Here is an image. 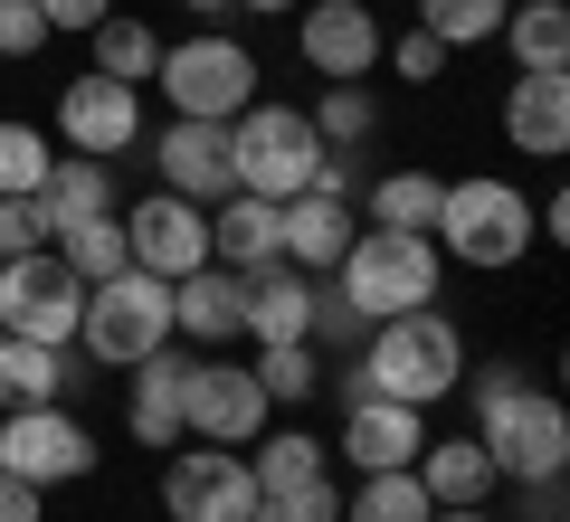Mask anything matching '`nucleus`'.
<instances>
[{"instance_id": "obj_1", "label": "nucleus", "mask_w": 570, "mask_h": 522, "mask_svg": "<svg viewBox=\"0 0 570 522\" xmlns=\"http://www.w3.org/2000/svg\"><path fill=\"white\" fill-rule=\"evenodd\" d=\"M475 400V446L494 456V475L504 484H542L570 465V408L551 400V390H532L513 362H466V381H456Z\"/></svg>"}, {"instance_id": "obj_2", "label": "nucleus", "mask_w": 570, "mask_h": 522, "mask_svg": "<svg viewBox=\"0 0 570 522\" xmlns=\"http://www.w3.org/2000/svg\"><path fill=\"white\" fill-rule=\"evenodd\" d=\"M456 381H466V333H456L438 304L371 323V333H362V362H352V390H371V400H400V408H438V400H456Z\"/></svg>"}, {"instance_id": "obj_3", "label": "nucleus", "mask_w": 570, "mask_h": 522, "mask_svg": "<svg viewBox=\"0 0 570 522\" xmlns=\"http://www.w3.org/2000/svg\"><path fill=\"white\" fill-rule=\"evenodd\" d=\"M438 257L466 266V276H504L532 257V200L504 171H466V181L438 190Z\"/></svg>"}, {"instance_id": "obj_4", "label": "nucleus", "mask_w": 570, "mask_h": 522, "mask_svg": "<svg viewBox=\"0 0 570 522\" xmlns=\"http://www.w3.org/2000/svg\"><path fill=\"white\" fill-rule=\"evenodd\" d=\"M333 295H343L362 323L438 304V238H428V228H352L343 266H333Z\"/></svg>"}, {"instance_id": "obj_5", "label": "nucleus", "mask_w": 570, "mask_h": 522, "mask_svg": "<svg viewBox=\"0 0 570 522\" xmlns=\"http://www.w3.org/2000/svg\"><path fill=\"white\" fill-rule=\"evenodd\" d=\"M171 115H200V124H238L257 105V48L228 39V29H190V39H163V67H153Z\"/></svg>"}, {"instance_id": "obj_6", "label": "nucleus", "mask_w": 570, "mask_h": 522, "mask_svg": "<svg viewBox=\"0 0 570 522\" xmlns=\"http://www.w3.org/2000/svg\"><path fill=\"white\" fill-rule=\"evenodd\" d=\"M171 342V285L124 266V276H96L86 285V314H77V352L105 371H134L142 352H163Z\"/></svg>"}, {"instance_id": "obj_7", "label": "nucleus", "mask_w": 570, "mask_h": 522, "mask_svg": "<svg viewBox=\"0 0 570 522\" xmlns=\"http://www.w3.org/2000/svg\"><path fill=\"white\" fill-rule=\"evenodd\" d=\"M314 161H324V134H314L305 105H247L238 124H228V171H238V190H257V200H295V190H314Z\"/></svg>"}, {"instance_id": "obj_8", "label": "nucleus", "mask_w": 570, "mask_h": 522, "mask_svg": "<svg viewBox=\"0 0 570 522\" xmlns=\"http://www.w3.org/2000/svg\"><path fill=\"white\" fill-rule=\"evenodd\" d=\"M77 314H86V285L67 276L58 247H29V257H0V333L10 342H77Z\"/></svg>"}, {"instance_id": "obj_9", "label": "nucleus", "mask_w": 570, "mask_h": 522, "mask_svg": "<svg viewBox=\"0 0 570 522\" xmlns=\"http://www.w3.org/2000/svg\"><path fill=\"white\" fill-rule=\"evenodd\" d=\"M266 418H276V400L257 390V371H247V362H228V352H190L181 437H200V446H247Z\"/></svg>"}, {"instance_id": "obj_10", "label": "nucleus", "mask_w": 570, "mask_h": 522, "mask_svg": "<svg viewBox=\"0 0 570 522\" xmlns=\"http://www.w3.org/2000/svg\"><path fill=\"white\" fill-rule=\"evenodd\" d=\"M0 475H20V484H86L96 475V437H86L77 408H10L0 418Z\"/></svg>"}, {"instance_id": "obj_11", "label": "nucleus", "mask_w": 570, "mask_h": 522, "mask_svg": "<svg viewBox=\"0 0 570 522\" xmlns=\"http://www.w3.org/2000/svg\"><path fill=\"white\" fill-rule=\"evenodd\" d=\"M163 513L171 522H247V513H257V475H247L238 446L181 437L171 465H163Z\"/></svg>"}, {"instance_id": "obj_12", "label": "nucleus", "mask_w": 570, "mask_h": 522, "mask_svg": "<svg viewBox=\"0 0 570 522\" xmlns=\"http://www.w3.org/2000/svg\"><path fill=\"white\" fill-rule=\"evenodd\" d=\"M142 86H124V77H67L58 86V142L67 152H96V161H124V152H142Z\"/></svg>"}, {"instance_id": "obj_13", "label": "nucleus", "mask_w": 570, "mask_h": 522, "mask_svg": "<svg viewBox=\"0 0 570 522\" xmlns=\"http://www.w3.org/2000/svg\"><path fill=\"white\" fill-rule=\"evenodd\" d=\"M295 48H305V67L324 86H362L371 67H381L390 29H381L371 0H305V10H295Z\"/></svg>"}, {"instance_id": "obj_14", "label": "nucleus", "mask_w": 570, "mask_h": 522, "mask_svg": "<svg viewBox=\"0 0 570 522\" xmlns=\"http://www.w3.org/2000/svg\"><path fill=\"white\" fill-rule=\"evenodd\" d=\"M324 390H343V437H333V456H343L352 475H381V465H419V446H428V408L371 400V390H352V371H343V381H324Z\"/></svg>"}, {"instance_id": "obj_15", "label": "nucleus", "mask_w": 570, "mask_h": 522, "mask_svg": "<svg viewBox=\"0 0 570 522\" xmlns=\"http://www.w3.org/2000/svg\"><path fill=\"white\" fill-rule=\"evenodd\" d=\"M124 247H134L142 276H190V266H209V209L181 200V190H153V200L124 209Z\"/></svg>"}, {"instance_id": "obj_16", "label": "nucleus", "mask_w": 570, "mask_h": 522, "mask_svg": "<svg viewBox=\"0 0 570 522\" xmlns=\"http://www.w3.org/2000/svg\"><path fill=\"white\" fill-rule=\"evenodd\" d=\"M153 142V171H163V190H181V200L219 209L228 190H238V171H228V124H200V115H171Z\"/></svg>"}, {"instance_id": "obj_17", "label": "nucleus", "mask_w": 570, "mask_h": 522, "mask_svg": "<svg viewBox=\"0 0 570 522\" xmlns=\"http://www.w3.org/2000/svg\"><path fill=\"white\" fill-rule=\"evenodd\" d=\"M181 381H190V352H181V342H163V352H142V362H134V400H124L134 446H153V456L181 446Z\"/></svg>"}, {"instance_id": "obj_18", "label": "nucleus", "mask_w": 570, "mask_h": 522, "mask_svg": "<svg viewBox=\"0 0 570 522\" xmlns=\"http://www.w3.org/2000/svg\"><path fill=\"white\" fill-rule=\"evenodd\" d=\"M171 342H190V352H228L238 342V266L171 276Z\"/></svg>"}, {"instance_id": "obj_19", "label": "nucleus", "mask_w": 570, "mask_h": 522, "mask_svg": "<svg viewBox=\"0 0 570 522\" xmlns=\"http://www.w3.org/2000/svg\"><path fill=\"white\" fill-rule=\"evenodd\" d=\"M285 257V200H257V190H228L219 209H209V266H266Z\"/></svg>"}, {"instance_id": "obj_20", "label": "nucleus", "mask_w": 570, "mask_h": 522, "mask_svg": "<svg viewBox=\"0 0 570 522\" xmlns=\"http://www.w3.org/2000/svg\"><path fill=\"white\" fill-rule=\"evenodd\" d=\"M504 142L532 161L570 152V77H513L504 86Z\"/></svg>"}, {"instance_id": "obj_21", "label": "nucleus", "mask_w": 570, "mask_h": 522, "mask_svg": "<svg viewBox=\"0 0 570 522\" xmlns=\"http://www.w3.org/2000/svg\"><path fill=\"white\" fill-rule=\"evenodd\" d=\"M352 228H362V209L352 200H324V190H295L285 200V266H305V276H333L352 247Z\"/></svg>"}, {"instance_id": "obj_22", "label": "nucleus", "mask_w": 570, "mask_h": 522, "mask_svg": "<svg viewBox=\"0 0 570 522\" xmlns=\"http://www.w3.org/2000/svg\"><path fill=\"white\" fill-rule=\"evenodd\" d=\"M77 342H0V408H58L77 400Z\"/></svg>"}, {"instance_id": "obj_23", "label": "nucleus", "mask_w": 570, "mask_h": 522, "mask_svg": "<svg viewBox=\"0 0 570 522\" xmlns=\"http://www.w3.org/2000/svg\"><path fill=\"white\" fill-rule=\"evenodd\" d=\"M494 48H513V77H570V10L561 0H513Z\"/></svg>"}, {"instance_id": "obj_24", "label": "nucleus", "mask_w": 570, "mask_h": 522, "mask_svg": "<svg viewBox=\"0 0 570 522\" xmlns=\"http://www.w3.org/2000/svg\"><path fill=\"white\" fill-rule=\"evenodd\" d=\"M419 484H428V503H494V456L475 446V427L466 437H428L419 446Z\"/></svg>"}, {"instance_id": "obj_25", "label": "nucleus", "mask_w": 570, "mask_h": 522, "mask_svg": "<svg viewBox=\"0 0 570 522\" xmlns=\"http://www.w3.org/2000/svg\"><path fill=\"white\" fill-rule=\"evenodd\" d=\"M333 465V446L314 437V427H276L266 418L257 437H247V475H257V503L266 494H285V484H305V475H324Z\"/></svg>"}, {"instance_id": "obj_26", "label": "nucleus", "mask_w": 570, "mask_h": 522, "mask_svg": "<svg viewBox=\"0 0 570 522\" xmlns=\"http://www.w3.org/2000/svg\"><path fill=\"white\" fill-rule=\"evenodd\" d=\"M48 219H105V209H124V190H115V161H96V152H58L48 161Z\"/></svg>"}, {"instance_id": "obj_27", "label": "nucleus", "mask_w": 570, "mask_h": 522, "mask_svg": "<svg viewBox=\"0 0 570 522\" xmlns=\"http://www.w3.org/2000/svg\"><path fill=\"white\" fill-rule=\"evenodd\" d=\"M86 48H96V77H124V86H153V67H163V39H153L134 10H105V20L86 29Z\"/></svg>"}, {"instance_id": "obj_28", "label": "nucleus", "mask_w": 570, "mask_h": 522, "mask_svg": "<svg viewBox=\"0 0 570 522\" xmlns=\"http://www.w3.org/2000/svg\"><path fill=\"white\" fill-rule=\"evenodd\" d=\"M438 503H428V484H419V465H381V475H362L343 494V522H428Z\"/></svg>"}, {"instance_id": "obj_29", "label": "nucleus", "mask_w": 570, "mask_h": 522, "mask_svg": "<svg viewBox=\"0 0 570 522\" xmlns=\"http://www.w3.org/2000/svg\"><path fill=\"white\" fill-rule=\"evenodd\" d=\"M58 257H67V276H77V285L124 276V266H134V247H124V209H105V219H67L58 228Z\"/></svg>"}, {"instance_id": "obj_30", "label": "nucleus", "mask_w": 570, "mask_h": 522, "mask_svg": "<svg viewBox=\"0 0 570 522\" xmlns=\"http://www.w3.org/2000/svg\"><path fill=\"white\" fill-rule=\"evenodd\" d=\"M504 10L513 0H419V29L456 58V48H494L504 39Z\"/></svg>"}, {"instance_id": "obj_31", "label": "nucleus", "mask_w": 570, "mask_h": 522, "mask_svg": "<svg viewBox=\"0 0 570 522\" xmlns=\"http://www.w3.org/2000/svg\"><path fill=\"white\" fill-rule=\"evenodd\" d=\"M247 371H257V390H266V400H276V408H305L314 390L333 381V371H324V352H314V342H266V352H257V362H247Z\"/></svg>"}, {"instance_id": "obj_32", "label": "nucleus", "mask_w": 570, "mask_h": 522, "mask_svg": "<svg viewBox=\"0 0 570 522\" xmlns=\"http://www.w3.org/2000/svg\"><path fill=\"white\" fill-rule=\"evenodd\" d=\"M438 171H381L371 181V228H438Z\"/></svg>"}, {"instance_id": "obj_33", "label": "nucleus", "mask_w": 570, "mask_h": 522, "mask_svg": "<svg viewBox=\"0 0 570 522\" xmlns=\"http://www.w3.org/2000/svg\"><path fill=\"white\" fill-rule=\"evenodd\" d=\"M48 161H58V142H48L39 124L0 115V200H29V190H48Z\"/></svg>"}, {"instance_id": "obj_34", "label": "nucleus", "mask_w": 570, "mask_h": 522, "mask_svg": "<svg viewBox=\"0 0 570 522\" xmlns=\"http://www.w3.org/2000/svg\"><path fill=\"white\" fill-rule=\"evenodd\" d=\"M314 134H324V152L371 142V134H381V105H371V86H324V105H314Z\"/></svg>"}, {"instance_id": "obj_35", "label": "nucleus", "mask_w": 570, "mask_h": 522, "mask_svg": "<svg viewBox=\"0 0 570 522\" xmlns=\"http://www.w3.org/2000/svg\"><path fill=\"white\" fill-rule=\"evenodd\" d=\"M266 513H276V522H343V484H333V465L305 475V484H285V494H266Z\"/></svg>"}, {"instance_id": "obj_36", "label": "nucleus", "mask_w": 570, "mask_h": 522, "mask_svg": "<svg viewBox=\"0 0 570 522\" xmlns=\"http://www.w3.org/2000/svg\"><path fill=\"white\" fill-rule=\"evenodd\" d=\"M29 247H58V219H48L39 190L29 200H0V257H29Z\"/></svg>"}, {"instance_id": "obj_37", "label": "nucleus", "mask_w": 570, "mask_h": 522, "mask_svg": "<svg viewBox=\"0 0 570 522\" xmlns=\"http://www.w3.org/2000/svg\"><path fill=\"white\" fill-rule=\"evenodd\" d=\"M381 67H390V77H409V86H438V77H448V48L428 39V29H409V39L381 48Z\"/></svg>"}, {"instance_id": "obj_38", "label": "nucleus", "mask_w": 570, "mask_h": 522, "mask_svg": "<svg viewBox=\"0 0 570 522\" xmlns=\"http://www.w3.org/2000/svg\"><path fill=\"white\" fill-rule=\"evenodd\" d=\"M362 333H371V323L352 314L333 285H314V352H333V342H343V352H362Z\"/></svg>"}, {"instance_id": "obj_39", "label": "nucleus", "mask_w": 570, "mask_h": 522, "mask_svg": "<svg viewBox=\"0 0 570 522\" xmlns=\"http://www.w3.org/2000/svg\"><path fill=\"white\" fill-rule=\"evenodd\" d=\"M39 48H48L39 0H0V58H39Z\"/></svg>"}, {"instance_id": "obj_40", "label": "nucleus", "mask_w": 570, "mask_h": 522, "mask_svg": "<svg viewBox=\"0 0 570 522\" xmlns=\"http://www.w3.org/2000/svg\"><path fill=\"white\" fill-rule=\"evenodd\" d=\"M105 10H115V0H39V20H48V39H58V29H67V39H86V29H96Z\"/></svg>"}, {"instance_id": "obj_41", "label": "nucleus", "mask_w": 570, "mask_h": 522, "mask_svg": "<svg viewBox=\"0 0 570 522\" xmlns=\"http://www.w3.org/2000/svg\"><path fill=\"white\" fill-rule=\"evenodd\" d=\"M39 513H48V494H39V484L0 475V522H39Z\"/></svg>"}, {"instance_id": "obj_42", "label": "nucleus", "mask_w": 570, "mask_h": 522, "mask_svg": "<svg viewBox=\"0 0 570 522\" xmlns=\"http://www.w3.org/2000/svg\"><path fill=\"white\" fill-rule=\"evenodd\" d=\"M523 494V522H561V475H542V484H513Z\"/></svg>"}, {"instance_id": "obj_43", "label": "nucleus", "mask_w": 570, "mask_h": 522, "mask_svg": "<svg viewBox=\"0 0 570 522\" xmlns=\"http://www.w3.org/2000/svg\"><path fill=\"white\" fill-rule=\"evenodd\" d=\"M428 522H504V513H494V503H438Z\"/></svg>"}, {"instance_id": "obj_44", "label": "nucleus", "mask_w": 570, "mask_h": 522, "mask_svg": "<svg viewBox=\"0 0 570 522\" xmlns=\"http://www.w3.org/2000/svg\"><path fill=\"white\" fill-rule=\"evenodd\" d=\"M181 10H190V20L209 29V20H228V10H238V0H181Z\"/></svg>"}, {"instance_id": "obj_45", "label": "nucleus", "mask_w": 570, "mask_h": 522, "mask_svg": "<svg viewBox=\"0 0 570 522\" xmlns=\"http://www.w3.org/2000/svg\"><path fill=\"white\" fill-rule=\"evenodd\" d=\"M238 10H266V20H285V10H305V0H238Z\"/></svg>"}, {"instance_id": "obj_46", "label": "nucleus", "mask_w": 570, "mask_h": 522, "mask_svg": "<svg viewBox=\"0 0 570 522\" xmlns=\"http://www.w3.org/2000/svg\"><path fill=\"white\" fill-rule=\"evenodd\" d=\"M247 522H276V513H266V503H257V513H247Z\"/></svg>"}, {"instance_id": "obj_47", "label": "nucleus", "mask_w": 570, "mask_h": 522, "mask_svg": "<svg viewBox=\"0 0 570 522\" xmlns=\"http://www.w3.org/2000/svg\"><path fill=\"white\" fill-rule=\"evenodd\" d=\"M0 418H10V408H0Z\"/></svg>"}, {"instance_id": "obj_48", "label": "nucleus", "mask_w": 570, "mask_h": 522, "mask_svg": "<svg viewBox=\"0 0 570 522\" xmlns=\"http://www.w3.org/2000/svg\"><path fill=\"white\" fill-rule=\"evenodd\" d=\"M0 342H10V333H0Z\"/></svg>"}]
</instances>
